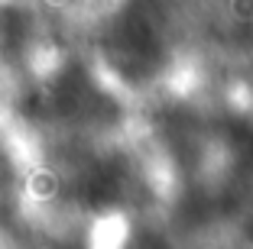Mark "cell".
Here are the masks:
<instances>
[{
  "label": "cell",
  "mask_w": 253,
  "mask_h": 249,
  "mask_svg": "<svg viewBox=\"0 0 253 249\" xmlns=\"http://www.w3.org/2000/svg\"><path fill=\"white\" fill-rule=\"evenodd\" d=\"M130 249H169V246H166V243L159 240V236L143 233V236H136V240H133V246H130Z\"/></svg>",
  "instance_id": "6da1fadb"
}]
</instances>
